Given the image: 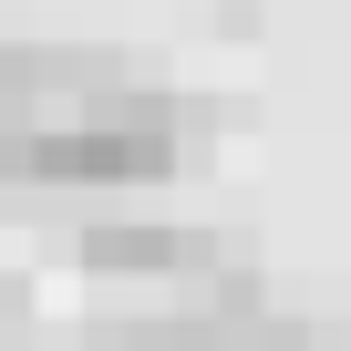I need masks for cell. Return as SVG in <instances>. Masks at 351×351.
I'll use <instances>...</instances> for the list:
<instances>
[{"instance_id":"cell-2","label":"cell","mask_w":351,"mask_h":351,"mask_svg":"<svg viewBox=\"0 0 351 351\" xmlns=\"http://www.w3.org/2000/svg\"><path fill=\"white\" fill-rule=\"evenodd\" d=\"M73 258H83L93 279H186V269L217 258V238H197V228H155V217H104V228H83Z\"/></svg>"},{"instance_id":"cell-1","label":"cell","mask_w":351,"mask_h":351,"mask_svg":"<svg viewBox=\"0 0 351 351\" xmlns=\"http://www.w3.org/2000/svg\"><path fill=\"white\" fill-rule=\"evenodd\" d=\"M176 176V104L165 93H104L62 124L0 134V186H165Z\"/></svg>"},{"instance_id":"cell-3","label":"cell","mask_w":351,"mask_h":351,"mask_svg":"<svg viewBox=\"0 0 351 351\" xmlns=\"http://www.w3.org/2000/svg\"><path fill=\"white\" fill-rule=\"evenodd\" d=\"M0 300H11V289H0Z\"/></svg>"}]
</instances>
